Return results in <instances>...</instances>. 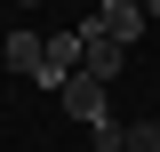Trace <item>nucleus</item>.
<instances>
[{
    "instance_id": "4",
    "label": "nucleus",
    "mask_w": 160,
    "mask_h": 152,
    "mask_svg": "<svg viewBox=\"0 0 160 152\" xmlns=\"http://www.w3.org/2000/svg\"><path fill=\"white\" fill-rule=\"evenodd\" d=\"M96 32L120 40V48H136L144 40V0H96Z\"/></svg>"
},
{
    "instance_id": "2",
    "label": "nucleus",
    "mask_w": 160,
    "mask_h": 152,
    "mask_svg": "<svg viewBox=\"0 0 160 152\" xmlns=\"http://www.w3.org/2000/svg\"><path fill=\"white\" fill-rule=\"evenodd\" d=\"M80 72V32H48V56H40V72H32V88H48V96H64V80Z\"/></svg>"
},
{
    "instance_id": "5",
    "label": "nucleus",
    "mask_w": 160,
    "mask_h": 152,
    "mask_svg": "<svg viewBox=\"0 0 160 152\" xmlns=\"http://www.w3.org/2000/svg\"><path fill=\"white\" fill-rule=\"evenodd\" d=\"M0 48H8V64H16L24 80L40 72V56H48V32H32V24H16V32H0Z\"/></svg>"
},
{
    "instance_id": "3",
    "label": "nucleus",
    "mask_w": 160,
    "mask_h": 152,
    "mask_svg": "<svg viewBox=\"0 0 160 152\" xmlns=\"http://www.w3.org/2000/svg\"><path fill=\"white\" fill-rule=\"evenodd\" d=\"M56 104L80 120V128H104V120H112V88H96V80H80V72L64 80V96H56Z\"/></svg>"
},
{
    "instance_id": "8",
    "label": "nucleus",
    "mask_w": 160,
    "mask_h": 152,
    "mask_svg": "<svg viewBox=\"0 0 160 152\" xmlns=\"http://www.w3.org/2000/svg\"><path fill=\"white\" fill-rule=\"evenodd\" d=\"M16 8H32V0H16Z\"/></svg>"
},
{
    "instance_id": "6",
    "label": "nucleus",
    "mask_w": 160,
    "mask_h": 152,
    "mask_svg": "<svg viewBox=\"0 0 160 152\" xmlns=\"http://www.w3.org/2000/svg\"><path fill=\"white\" fill-rule=\"evenodd\" d=\"M120 152H160V120H128L120 128Z\"/></svg>"
},
{
    "instance_id": "7",
    "label": "nucleus",
    "mask_w": 160,
    "mask_h": 152,
    "mask_svg": "<svg viewBox=\"0 0 160 152\" xmlns=\"http://www.w3.org/2000/svg\"><path fill=\"white\" fill-rule=\"evenodd\" d=\"M144 16H160V0H144Z\"/></svg>"
},
{
    "instance_id": "1",
    "label": "nucleus",
    "mask_w": 160,
    "mask_h": 152,
    "mask_svg": "<svg viewBox=\"0 0 160 152\" xmlns=\"http://www.w3.org/2000/svg\"><path fill=\"white\" fill-rule=\"evenodd\" d=\"M72 32H80V80H96V88H112V80L128 72V48H120V40H104V32H96V16H80Z\"/></svg>"
}]
</instances>
